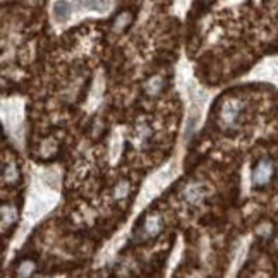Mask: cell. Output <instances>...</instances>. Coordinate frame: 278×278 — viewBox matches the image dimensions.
Returning a JSON list of instances; mask_svg holds the SVG:
<instances>
[{"label": "cell", "mask_w": 278, "mask_h": 278, "mask_svg": "<svg viewBox=\"0 0 278 278\" xmlns=\"http://www.w3.org/2000/svg\"><path fill=\"white\" fill-rule=\"evenodd\" d=\"M163 229V220L158 213H151V215L144 216L142 222L139 223V227L136 229V234H134V241L136 242H146L155 239L156 235L162 232Z\"/></svg>", "instance_id": "cell-1"}, {"label": "cell", "mask_w": 278, "mask_h": 278, "mask_svg": "<svg viewBox=\"0 0 278 278\" xmlns=\"http://www.w3.org/2000/svg\"><path fill=\"white\" fill-rule=\"evenodd\" d=\"M275 174V167L270 160H259L256 167L252 169V184L256 187H263V185L270 184Z\"/></svg>", "instance_id": "cell-2"}, {"label": "cell", "mask_w": 278, "mask_h": 278, "mask_svg": "<svg viewBox=\"0 0 278 278\" xmlns=\"http://www.w3.org/2000/svg\"><path fill=\"white\" fill-rule=\"evenodd\" d=\"M239 113H241V103L237 100H230L223 105L222 113H220V119L225 126H234L239 119Z\"/></svg>", "instance_id": "cell-3"}, {"label": "cell", "mask_w": 278, "mask_h": 278, "mask_svg": "<svg viewBox=\"0 0 278 278\" xmlns=\"http://www.w3.org/2000/svg\"><path fill=\"white\" fill-rule=\"evenodd\" d=\"M205 196H206V187L205 185H201L199 182H192L184 189L185 201L192 203V205H194V203H199Z\"/></svg>", "instance_id": "cell-4"}, {"label": "cell", "mask_w": 278, "mask_h": 278, "mask_svg": "<svg viewBox=\"0 0 278 278\" xmlns=\"http://www.w3.org/2000/svg\"><path fill=\"white\" fill-rule=\"evenodd\" d=\"M133 19H134V16L131 10H122V12H119L112 23L113 33H124V31L133 24Z\"/></svg>", "instance_id": "cell-5"}, {"label": "cell", "mask_w": 278, "mask_h": 278, "mask_svg": "<svg viewBox=\"0 0 278 278\" xmlns=\"http://www.w3.org/2000/svg\"><path fill=\"white\" fill-rule=\"evenodd\" d=\"M81 9H90L96 12H106L112 7V0H74Z\"/></svg>", "instance_id": "cell-6"}, {"label": "cell", "mask_w": 278, "mask_h": 278, "mask_svg": "<svg viewBox=\"0 0 278 278\" xmlns=\"http://www.w3.org/2000/svg\"><path fill=\"white\" fill-rule=\"evenodd\" d=\"M17 222V208L12 205H2V229L12 227Z\"/></svg>", "instance_id": "cell-7"}, {"label": "cell", "mask_w": 278, "mask_h": 278, "mask_svg": "<svg viewBox=\"0 0 278 278\" xmlns=\"http://www.w3.org/2000/svg\"><path fill=\"white\" fill-rule=\"evenodd\" d=\"M163 88H165V79H163L162 76L149 77V79L146 81V84H144V90H146V93H148L149 96L160 95V93L163 91Z\"/></svg>", "instance_id": "cell-8"}, {"label": "cell", "mask_w": 278, "mask_h": 278, "mask_svg": "<svg viewBox=\"0 0 278 278\" xmlns=\"http://www.w3.org/2000/svg\"><path fill=\"white\" fill-rule=\"evenodd\" d=\"M70 12H72V9H70V3L67 2V0H59V2L53 5V16H55V19L60 21V23L69 19Z\"/></svg>", "instance_id": "cell-9"}, {"label": "cell", "mask_w": 278, "mask_h": 278, "mask_svg": "<svg viewBox=\"0 0 278 278\" xmlns=\"http://www.w3.org/2000/svg\"><path fill=\"white\" fill-rule=\"evenodd\" d=\"M19 180V170H17L16 163L9 162V165L3 167V182L5 184H16Z\"/></svg>", "instance_id": "cell-10"}, {"label": "cell", "mask_w": 278, "mask_h": 278, "mask_svg": "<svg viewBox=\"0 0 278 278\" xmlns=\"http://www.w3.org/2000/svg\"><path fill=\"white\" fill-rule=\"evenodd\" d=\"M35 270H36L35 261H31V259H24V261L19 265V268H17V275L19 277H30Z\"/></svg>", "instance_id": "cell-11"}, {"label": "cell", "mask_w": 278, "mask_h": 278, "mask_svg": "<svg viewBox=\"0 0 278 278\" xmlns=\"http://www.w3.org/2000/svg\"><path fill=\"white\" fill-rule=\"evenodd\" d=\"M129 191H131V184L127 182V180H122V182H119L115 187V198L117 199H126L127 194H129Z\"/></svg>", "instance_id": "cell-12"}, {"label": "cell", "mask_w": 278, "mask_h": 278, "mask_svg": "<svg viewBox=\"0 0 278 278\" xmlns=\"http://www.w3.org/2000/svg\"><path fill=\"white\" fill-rule=\"evenodd\" d=\"M211 2H215V0H203V3H206V5H209Z\"/></svg>", "instance_id": "cell-13"}]
</instances>
